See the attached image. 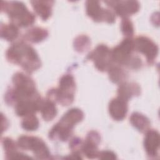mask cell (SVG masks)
<instances>
[{
	"mask_svg": "<svg viewBox=\"0 0 160 160\" xmlns=\"http://www.w3.org/2000/svg\"><path fill=\"white\" fill-rule=\"evenodd\" d=\"M6 56L8 61L19 64L29 73L41 66L40 59L35 50L23 42L12 44L8 49Z\"/></svg>",
	"mask_w": 160,
	"mask_h": 160,
	"instance_id": "cell-1",
	"label": "cell"
},
{
	"mask_svg": "<svg viewBox=\"0 0 160 160\" xmlns=\"http://www.w3.org/2000/svg\"><path fill=\"white\" fill-rule=\"evenodd\" d=\"M12 82L14 88L6 94V100L9 103L41 99L36 90L34 81L28 76L22 72H17L12 77Z\"/></svg>",
	"mask_w": 160,
	"mask_h": 160,
	"instance_id": "cell-2",
	"label": "cell"
},
{
	"mask_svg": "<svg viewBox=\"0 0 160 160\" xmlns=\"http://www.w3.org/2000/svg\"><path fill=\"white\" fill-rule=\"evenodd\" d=\"M83 118L84 114L81 110L77 108L69 109L51 129L49 132V138L52 139H59L64 141L68 140L72 134L75 124L81 121Z\"/></svg>",
	"mask_w": 160,
	"mask_h": 160,
	"instance_id": "cell-3",
	"label": "cell"
},
{
	"mask_svg": "<svg viewBox=\"0 0 160 160\" xmlns=\"http://www.w3.org/2000/svg\"><path fill=\"white\" fill-rule=\"evenodd\" d=\"M1 10L6 12L12 24L19 27H28L32 24L35 17L28 11L26 6L18 1L1 2Z\"/></svg>",
	"mask_w": 160,
	"mask_h": 160,
	"instance_id": "cell-4",
	"label": "cell"
},
{
	"mask_svg": "<svg viewBox=\"0 0 160 160\" xmlns=\"http://www.w3.org/2000/svg\"><path fill=\"white\" fill-rule=\"evenodd\" d=\"M76 84L74 78L71 74L64 75L59 81V88L51 89L48 93V99L57 101L63 106H68L74 99Z\"/></svg>",
	"mask_w": 160,
	"mask_h": 160,
	"instance_id": "cell-5",
	"label": "cell"
},
{
	"mask_svg": "<svg viewBox=\"0 0 160 160\" xmlns=\"http://www.w3.org/2000/svg\"><path fill=\"white\" fill-rule=\"evenodd\" d=\"M18 146L25 150H31L38 159L50 158V152L45 142L37 137L22 136L18 141Z\"/></svg>",
	"mask_w": 160,
	"mask_h": 160,
	"instance_id": "cell-6",
	"label": "cell"
},
{
	"mask_svg": "<svg viewBox=\"0 0 160 160\" xmlns=\"http://www.w3.org/2000/svg\"><path fill=\"white\" fill-rule=\"evenodd\" d=\"M134 50V41L131 38H126L111 51L112 61L119 64L128 66L133 57L131 55Z\"/></svg>",
	"mask_w": 160,
	"mask_h": 160,
	"instance_id": "cell-7",
	"label": "cell"
},
{
	"mask_svg": "<svg viewBox=\"0 0 160 160\" xmlns=\"http://www.w3.org/2000/svg\"><path fill=\"white\" fill-rule=\"evenodd\" d=\"M88 58L94 61L96 68L99 71H104L108 70L111 66V62L112 61L111 51L104 44L97 46L89 54Z\"/></svg>",
	"mask_w": 160,
	"mask_h": 160,
	"instance_id": "cell-8",
	"label": "cell"
},
{
	"mask_svg": "<svg viewBox=\"0 0 160 160\" xmlns=\"http://www.w3.org/2000/svg\"><path fill=\"white\" fill-rule=\"evenodd\" d=\"M86 13L94 21L114 22L115 21L114 14L109 9H105L101 7L99 1H88L86 3Z\"/></svg>",
	"mask_w": 160,
	"mask_h": 160,
	"instance_id": "cell-9",
	"label": "cell"
},
{
	"mask_svg": "<svg viewBox=\"0 0 160 160\" xmlns=\"http://www.w3.org/2000/svg\"><path fill=\"white\" fill-rule=\"evenodd\" d=\"M134 49L143 54L148 62H152L157 57L158 48L157 45L151 39L146 37L140 36L134 41Z\"/></svg>",
	"mask_w": 160,
	"mask_h": 160,
	"instance_id": "cell-10",
	"label": "cell"
},
{
	"mask_svg": "<svg viewBox=\"0 0 160 160\" xmlns=\"http://www.w3.org/2000/svg\"><path fill=\"white\" fill-rule=\"evenodd\" d=\"M104 2L112 8L116 14L124 18H127L128 16L136 13L139 9V2L134 1H110Z\"/></svg>",
	"mask_w": 160,
	"mask_h": 160,
	"instance_id": "cell-11",
	"label": "cell"
},
{
	"mask_svg": "<svg viewBox=\"0 0 160 160\" xmlns=\"http://www.w3.org/2000/svg\"><path fill=\"white\" fill-rule=\"evenodd\" d=\"M100 136L96 131H91L87 136L85 142L82 145V151L83 153L91 159L98 157L99 152L98 146L100 142Z\"/></svg>",
	"mask_w": 160,
	"mask_h": 160,
	"instance_id": "cell-12",
	"label": "cell"
},
{
	"mask_svg": "<svg viewBox=\"0 0 160 160\" xmlns=\"http://www.w3.org/2000/svg\"><path fill=\"white\" fill-rule=\"evenodd\" d=\"M144 140V147L148 155L151 158L158 156L159 148V134L155 130H148L146 132Z\"/></svg>",
	"mask_w": 160,
	"mask_h": 160,
	"instance_id": "cell-13",
	"label": "cell"
},
{
	"mask_svg": "<svg viewBox=\"0 0 160 160\" xmlns=\"http://www.w3.org/2000/svg\"><path fill=\"white\" fill-rule=\"evenodd\" d=\"M109 112L114 120H122L128 112L127 101L119 97L112 99L109 102Z\"/></svg>",
	"mask_w": 160,
	"mask_h": 160,
	"instance_id": "cell-14",
	"label": "cell"
},
{
	"mask_svg": "<svg viewBox=\"0 0 160 160\" xmlns=\"http://www.w3.org/2000/svg\"><path fill=\"white\" fill-rule=\"evenodd\" d=\"M41 100H28L18 102L16 104V113L19 116H27L34 114L39 110Z\"/></svg>",
	"mask_w": 160,
	"mask_h": 160,
	"instance_id": "cell-15",
	"label": "cell"
},
{
	"mask_svg": "<svg viewBox=\"0 0 160 160\" xmlns=\"http://www.w3.org/2000/svg\"><path fill=\"white\" fill-rule=\"evenodd\" d=\"M32 6L42 19L46 20L51 14L52 6L54 1H31Z\"/></svg>",
	"mask_w": 160,
	"mask_h": 160,
	"instance_id": "cell-16",
	"label": "cell"
},
{
	"mask_svg": "<svg viewBox=\"0 0 160 160\" xmlns=\"http://www.w3.org/2000/svg\"><path fill=\"white\" fill-rule=\"evenodd\" d=\"M118 97L128 101L132 96L140 93V88L135 83L122 82L118 91Z\"/></svg>",
	"mask_w": 160,
	"mask_h": 160,
	"instance_id": "cell-17",
	"label": "cell"
},
{
	"mask_svg": "<svg viewBox=\"0 0 160 160\" xmlns=\"http://www.w3.org/2000/svg\"><path fill=\"white\" fill-rule=\"evenodd\" d=\"M39 110L42 118L45 121H51L57 114V109L54 102L49 99L41 101Z\"/></svg>",
	"mask_w": 160,
	"mask_h": 160,
	"instance_id": "cell-18",
	"label": "cell"
},
{
	"mask_svg": "<svg viewBox=\"0 0 160 160\" xmlns=\"http://www.w3.org/2000/svg\"><path fill=\"white\" fill-rule=\"evenodd\" d=\"M130 122L132 125L141 132H146L149 130L150 122L143 114L139 112H134L130 118Z\"/></svg>",
	"mask_w": 160,
	"mask_h": 160,
	"instance_id": "cell-19",
	"label": "cell"
},
{
	"mask_svg": "<svg viewBox=\"0 0 160 160\" xmlns=\"http://www.w3.org/2000/svg\"><path fill=\"white\" fill-rule=\"evenodd\" d=\"M48 31L41 28H34L29 29L24 36L26 41L32 42H39L48 36Z\"/></svg>",
	"mask_w": 160,
	"mask_h": 160,
	"instance_id": "cell-20",
	"label": "cell"
},
{
	"mask_svg": "<svg viewBox=\"0 0 160 160\" xmlns=\"http://www.w3.org/2000/svg\"><path fill=\"white\" fill-rule=\"evenodd\" d=\"M19 34L18 27L13 24H4L1 26V38L9 41H12L16 39Z\"/></svg>",
	"mask_w": 160,
	"mask_h": 160,
	"instance_id": "cell-21",
	"label": "cell"
},
{
	"mask_svg": "<svg viewBox=\"0 0 160 160\" xmlns=\"http://www.w3.org/2000/svg\"><path fill=\"white\" fill-rule=\"evenodd\" d=\"M108 70L109 78L114 82H122L126 78V72L118 66H111Z\"/></svg>",
	"mask_w": 160,
	"mask_h": 160,
	"instance_id": "cell-22",
	"label": "cell"
},
{
	"mask_svg": "<svg viewBox=\"0 0 160 160\" xmlns=\"http://www.w3.org/2000/svg\"><path fill=\"white\" fill-rule=\"evenodd\" d=\"M21 126L26 131H34L39 126L38 119L34 114L25 116V118L21 122Z\"/></svg>",
	"mask_w": 160,
	"mask_h": 160,
	"instance_id": "cell-23",
	"label": "cell"
},
{
	"mask_svg": "<svg viewBox=\"0 0 160 160\" xmlns=\"http://www.w3.org/2000/svg\"><path fill=\"white\" fill-rule=\"evenodd\" d=\"M2 142L6 152L7 159H11L12 156L17 152L16 143L12 139L9 138H4L2 139Z\"/></svg>",
	"mask_w": 160,
	"mask_h": 160,
	"instance_id": "cell-24",
	"label": "cell"
},
{
	"mask_svg": "<svg viewBox=\"0 0 160 160\" xmlns=\"http://www.w3.org/2000/svg\"><path fill=\"white\" fill-rule=\"evenodd\" d=\"M89 39L87 36H78L74 41V48L79 52H84L89 48Z\"/></svg>",
	"mask_w": 160,
	"mask_h": 160,
	"instance_id": "cell-25",
	"label": "cell"
},
{
	"mask_svg": "<svg viewBox=\"0 0 160 160\" xmlns=\"http://www.w3.org/2000/svg\"><path fill=\"white\" fill-rule=\"evenodd\" d=\"M121 31L122 33L127 37V38H130L132 36L134 28L132 22L128 18H124L121 22Z\"/></svg>",
	"mask_w": 160,
	"mask_h": 160,
	"instance_id": "cell-26",
	"label": "cell"
},
{
	"mask_svg": "<svg viewBox=\"0 0 160 160\" xmlns=\"http://www.w3.org/2000/svg\"><path fill=\"white\" fill-rule=\"evenodd\" d=\"M98 157L99 159H112L116 158V154L112 151H104L99 152Z\"/></svg>",
	"mask_w": 160,
	"mask_h": 160,
	"instance_id": "cell-27",
	"label": "cell"
},
{
	"mask_svg": "<svg viewBox=\"0 0 160 160\" xmlns=\"http://www.w3.org/2000/svg\"><path fill=\"white\" fill-rule=\"evenodd\" d=\"M82 145V143L80 139L74 138L72 139V141L70 144V148L72 150L74 151V152H78V149L81 148Z\"/></svg>",
	"mask_w": 160,
	"mask_h": 160,
	"instance_id": "cell-28",
	"label": "cell"
}]
</instances>
